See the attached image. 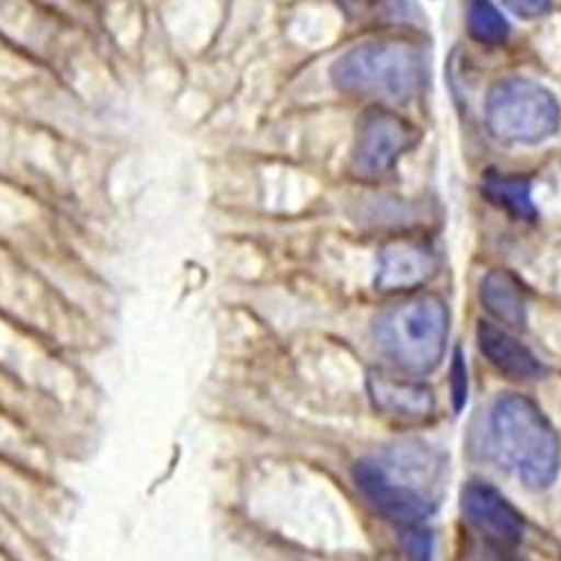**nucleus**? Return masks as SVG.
I'll use <instances>...</instances> for the list:
<instances>
[{
  "instance_id": "f257e3e1",
  "label": "nucleus",
  "mask_w": 561,
  "mask_h": 561,
  "mask_svg": "<svg viewBox=\"0 0 561 561\" xmlns=\"http://www.w3.org/2000/svg\"><path fill=\"white\" fill-rule=\"evenodd\" d=\"M490 438L496 456L519 479L535 488H548L561 462L557 432L543 411L526 396L503 393L490 409Z\"/></svg>"
},
{
  "instance_id": "f03ea898",
  "label": "nucleus",
  "mask_w": 561,
  "mask_h": 561,
  "mask_svg": "<svg viewBox=\"0 0 561 561\" xmlns=\"http://www.w3.org/2000/svg\"><path fill=\"white\" fill-rule=\"evenodd\" d=\"M331 79L348 95L402 104L425 81V57L407 41H370L342 55L331 68Z\"/></svg>"
},
{
  "instance_id": "7ed1b4c3",
  "label": "nucleus",
  "mask_w": 561,
  "mask_h": 561,
  "mask_svg": "<svg viewBox=\"0 0 561 561\" xmlns=\"http://www.w3.org/2000/svg\"><path fill=\"white\" fill-rule=\"evenodd\" d=\"M449 312L436 297H415L376 321V340L382 353L411 376H427L440 364L447 348Z\"/></svg>"
},
{
  "instance_id": "20e7f679",
  "label": "nucleus",
  "mask_w": 561,
  "mask_h": 561,
  "mask_svg": "<svg viewBox=\"0 0 561 561\" xmlns=\"http://www.w3.org/2000/svg\"><path fill=\"white\" fill-rule=\"evenodd\" d=\"M485 119L490 133L501 142L535 145L559 130L561 108L548 88L514 77L492 85Z\"/></svg>"
},
{
  "instance_id": "39448f33",
  "label": "nucleus",
  "mask_w": 561,
  "mask_h": 561,
  "mask_svg": "<svg viewBox=\"0 0 561 561\" xmlns=\"http://www.w3.org/2000/svg\"><path fill=\"white\" fill-rule=\"evenodd\" d=\"M413 142V126L407 119L387 108L370 111L359 122L351 167L355 175L380 178L398 164Z\"/></svg>"
},
{
  "instance_id": "423d86ee",
  "label": "nucleus",
  "mask_w": 561,
  "mask_h": 561,
  "mask_svg": "<svg viewBox=\"0 0 561 561\" xmlns=\"http://www.w3.org/2000/svg\"><path fill=\"white\" fill-rule=\"evenodd\" d=\"M355 483L364 499L391 522L413 526L434 512V501L402 483H396L382 465L362 460L355 465Z\"/></svg>"
},
{
  "instance_id": "0eeeda50",
  "label": "nucleus",
  "mask_w": 561,
  "mask_h": 561,
  "mask_svg": "<svg viewBox=\"0 0 561 561\" xmlns=\"http://www.w3.org/2000/svg\"><path fill=\"white\" fill-rule=\"evenodd\" d=\"M460 505L465 517L477 528L503 543H517L524 537V517L490 483H470L462 490Z\"/></svg>"
},
{
  "instance_id": "6e6552de",
  "label": "nucleus",
  "mask_w": 561,
  "mask_h": 561,
  "mask_svg": "<svg viewBox=\"0 0 561 561\" xmlns=\"http://www.w3.org/2000/svg\"><path fill=\"white\" fill-rule=\"evenodd\" d=\"M436 261L430 248L420 243L398 241L382 250L378 261L376 286L380 293H398L423 286L432 278Z\"/></svg>"
},
{
  "instance_id": "1a4fd4ad",
  "label": "nucleus",
  "mask_w": 561,
  "mask_h": 561,
  "mask_svg": "<svg viewBox=\"0 0 561 561\" xmlns=\"http://www.w3.org/2000/svg\"><path fill=\"white\" fill-rule=\"evenodd\" d=\"M366 387L376 409L400 420H427L436 409L434 391L427 385L393 378L382 370L370 373Z\"/></svg>"
},
{
  "instance_id": "9d476101",
  "label": "nucleus",
  "mask_w": 561,
  "mask_h": 561,
  "mask_svg": "<svg viewBox=\"0 0 561 561\" xmlns=\"http://www.w3.org/2000/svg\"><path fill=\"white\" fill-rule=\"evenodd\" d=\"M477 342L488 362L503 376L512 380H533L541 376L543 368L539 359L522 342L496 329V325L481 321L477 329Z\"/></svg>"
},
{
  "instance_id": "9b49d317",
  "label": "nucleus",
  "mask_w": 561,
  "mask_h": 561,
  "mask_svg": "<svg viewBox=\"0 0 561 561\" xmlns=\"http://www.w3.org/2000/svg\"><path fill=\"white\" fill-rule=\"evenodd\" d=\"M481 304L483 308L510 329H526L528 301L522 284L505 270H492L481 280Z\"/></svg>"
},
{
  "instance_id": "f8f14e48",
  "label": "nucleus",
  "mask_w": 561,
  "mask_h": 561,
  "mask_svg": "<svg viewBox=\"0 0 561 561\" xmlns=\"http://www.w3.org/2000/svg\"><path fill=\"white\" fill-rule=\"evenodd\" d=\"M389 462L393 470L402 477V485H407L420 494H423V490H420L417 485L434 483L440 472V462H438L436 454L427 445L415 443V440L396 445V449L389 456Z\"/></svg>"
},
{
  "instance_id": "ddd939ff",
  "label": "nucleus",
  "mask_w": 561,
  "mask_h": 561,
  "mask_svg": "<svg viewBox=\"0 0 561 561\" xmlns=\"http://www.w3.org/2000/svg\"><path fill=\"white\" fill-rule=\"evenodd\" d=\"M485 196L499 205L501 209H507L517 218H535L537 209L533 203V190L526 178L514 175H488L483 184Z\"/></svg>"
},
{
  "instance_id": "4468645a",
  "label": "nucleus",
  "mask_w": 561,
  "mask_h": 561,
  "mask_svg": "<svg viewBox=\"0 0 561 561\" xmlns=\"http://www.w3.org/2000/svg\"><path fill=\"white\" fill-rule=\"evenodd\" d=\"M467 30L477 41L494 45L505 41L510 25L490 0H470L467 3Z\"/></svg>"
},
{
  "instance_id": "2eb2a0df",
  "label": "nucleus",
  "mask_w": 561,
  "mask_h": 561,
  "mask_svg": "<svg viewBox=\"0 0 561 561\" xmlns=\"http://www.w3.org/2000/svg\"><path fill=\"white\" fill-rule=\"evenodd\" d=\"M402 548L407 550V554L413 559V561H430V554H432V537L427 530L423 528H415L413 526H407L402 530Z\"/></svg>"
},
{
  "instance_id": "dca6fc26",
  "label": "nucleus",
  "mask_w": 561,
  "mask_h": 561,
  "mask_svg": "<svg viewBox=\"0 0 561 561\" xmlns=\"http://www.w3.org/2000/svg\"><path fill=\"white\" fill-rule=\"evenodd\" d=\"M449 389H451V400H454V409L462 411L465 402H467V366L462 359V353L456 351L454 362H451V370H449Z\"/></svg>"
},
{
  "instance_id": "f3484780",
  "label": "nucleus",
  "mask_w": 561,
  "mask_h": 561,
  "mask_svg": "<svg viewBox=\"0 0 561 561\" xmlns=\"http://www.w3.org/2000/svg\"><path fill=\"white\" fill-rule=\"evenodd\" d=\"M552 0H503V5L522 19H537L550 10Z\"/></svg>"
}]
</instances>
